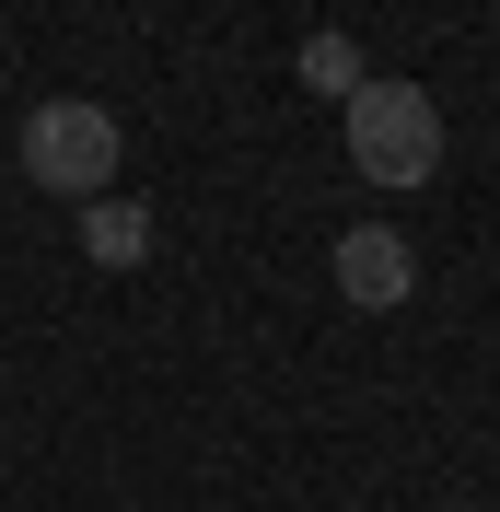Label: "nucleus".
<instances>
[{
  "label": "nucleus",
  "instance_id": "nucleus-4",
  "mask_svg": "<svg viewBox=\"0 0 500 512\" xmlns=\"http://www.w3.org/2000/svg\"><path fill=\"white\" fill-rule=\"evenodd\" d=\"M82 256L94 268H140L152 256V210L140 198H82Z\"/></svg>",
  "mask_w": 500,
  "mask_h": 512
},
{
  "label": "nucleus",
  "instance_id": "nucleus-5",
  "mask_svg": "<svg viewBox=\"0 0 500 512\" xmlns=\"http://www.w3.org/2000/svg\"><path fill=\"white\" fill-rule=\"evenodd\" d=\"M303 94H326V105H349L361 82H373V59H361V35H303Z\"/></svg>",
  "mask_w": 500,
  "mask_h": 512
},
{
  "label": "nucleus",
  "instance_id": "nucleus-3",
  "mask_svg": "<svg viewBox=\"0 0 500 512\" xmlns=\"http://www.w3.org/2000/svg\"><path fill=\"white\" fill-rule=\"evenodd\" d=\"M338 291L361 303V315H396L407 291H419V245H407L396 222H349L338 233Z\"/></svg>",
  "mask_w": 500,
  "mask_h": 512
},
{
  "label": "nucleus",
  "instance_id": "nucleus-1",
  "mask_svg": "<svg viewBox=\"0 0 500 512\" xmlns=\"http://www.w3.org/2000/svg\"><path fill=\"white\" fill-rule=\"evenodd\" d=\"M338 117H349V163H361V187H396V198H407V187H431V175H442V105L419 94V82H384V70H373Z\"/></svg>",
  "mask_w": 500,
  "mask_h": 512
},
{
  "label": "nucleus",
  "instance_id": "nucleus-2",
  "mask_svg": "<svg viewBox=\"0 0 500 512\" xmlns=\"http://www.w3.org/2000/svg\"><path fill=\"white\" fill-rule=\"evenodd\" d=\"M117 152H128V128H117V105H94V94H47L24 117V175L47 198H105L117 187Z\"/></svg>",
  "mask_w": 500,
  "mask_h": 512
}]
</instances>
